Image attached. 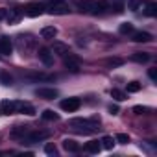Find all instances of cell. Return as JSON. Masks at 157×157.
Returning a JSON list of instances; mask_svg holds the SVG:
<instances>
[{
    "label": "cell",
    "instance_id": "6da1fadb",
    "mask_svg": "<svg viewBox=\"0 0 157 157\" xmlns=\"http://www.w3.org/2000/svg\"><path fill=\"white\" fill-rule=\"evenodd\" d=\"M100 120H89V118H70L68 120V128L76 133H82V135H91L98 129Z\"/></svg>",
    "mask_w": 157,
    "mask_h": 157
},
{
    "label": "cell",
    "instance_id": "7a4b0ae2",
    "mask_svg": "<svg viewBox=\"0 0 157 157\" xmlns=\"http://www.w3.org/2000/svg\"><path fill=\"white\" fill-rule=\"evenodd\" d=\"M24 13L28 15V17H41L43 13H44V6L41 4V2H28L26 4V8H24Z\"/></svg>",
    "mask_w": 157,
    "mask_h": 157
},
{
    "label": "cell",
    "instance_id": "3957f363",
    "mask_svg": "<svg viewBox=\"0 0 157 157\" xmlns=\"http://www.w3.org/2000/svg\"><path fill=\"white\" fill-rule=\"evenodd\" d=\"M65 57V67L68 68V70H72V72H78V70H80V57H78V56H74V54H65L63 56Z\"/></svg>",
    "mask_w": 157,
    "mask_h": 157
},
{
    "label": "cell",
    "instance_id": "277c9868",
    "mask_svg": "<svg viewBox=\"0 0 157 157\" xmlns=\"http://www.w3.org/2000/svg\"><path fill=\"white\" fill-rule=\"evenodd\" d=\"M80 105H82V100L80 98H67V100L61 102V109L63 111H68V113L78 111V109H80Z\"/></svg>",
    "mask_w": 157,
    "mask_h": 157
},
{
    "label": "cell",
    "instance_id": "5b68a950",
    "mask_svg": "<svg viewBox=\"0 0 157 157\" xmlns=\"http://www.w3.org/2000/svg\"><path fill=\"white\" fill-rule=\"evenodd\" d=\"M37 56H39V59H41L46 67H52V65H54V54H52V50H50V48L41 46V48L37 50Z\"/></svg>",
    "mask_w": 157,
    "mask_h": 157
},
{
    "label": "cell",
    "instance_id": "8992f818",
    "mask_svg": "<svg viewBox=\"0 0 157 157\" xmlns=\"http://www.w3.org/2000/svg\"><path fill=\"white\" fill-rule=\"evenodd\" d=\"M35 94L43 100H54V98H57L59 93H57V89H52V87H39V89H35Z\"/></svg>",
    "mask_w": 157,
    "mask_h": 157
},
{
    "label": "cell",
    "instance_id": "52a82bcc",
    "mask_svg": "<svg viewBox=\"0 0 157 157\" xmlns=\"http://www.w3.org/2000/svg\"><path fill=\"white\" fill-rule=\"evenodd\" d=\"M44 139H48V131H28V135L24 137V139H21L22 142L26 140V142H39V140H44Z\"/></svg>",
    "mask_w": 157,
    "mask_h": 157
},
{
    "label": "cell",
    "instance_id": "ba28073f",
    "mask_svg": "<svg viewBox=\"0 0 157 157\" xmlns=\"http://www.w3.org/2000/svg\"><path fill=\"white\" fill-rule=\"evenodd\" d=\"M96 0H76V8L83 13H93Z\"/></svg>",
    "mask_w": 157,
    "mask_h": 157
},
{
    "label": "cell",
    "instance_id": "9c48e42d",
    "mask_svg": "<svg viewBox=\"0 0 157 157\" xmlns=\"http://www.w3.org/2000/svg\"><path fill=\"white\" fill-rule=\"evenodd\" d=\"M13 52V43L10 37H0V56H10Z\"/></svg>",
    "mask_w": 157,
    "mask_h": 157
},
{
    "label": "cell",
    "instance_id": "30bf717a",
    "mask_svg": "<svg viewBox=\"0 0 157 157\" xmlns=\"http://www.w3.org/2000/svg\"><path fill=\"white\" fill-rule=\"evenodd\" d=\"M0 109H2L4 115H15L17 113V102L15 100H4L0 104Z\"/></svg>",
    "mask_w": 157,
    "mask_h": 157
},
{
    "label": "cell",
    "instance_id": "8fae6325",
    "mask_svg": "<svg viewBox=\"0 0 157 157\" xmlns=\"http://www.w3.org/2000/svg\"><path fill=\"white\" fill-rule=\"evenodd\" d=\"M52 52L57 54V56H65V54L70 52V48H68V44H65V43H61V41H54V44H52Z\"/></svg>",
    "mask_w": 157,
    "mask_h": 157
},
{
    "label": "cell",
    "instance_id": "7c38bea8",
    "mask_svg": "<svg viewBox=\"0 0 157 157\" xmlns=\"http://www.w3.org/2000/svg\"><path fill=\"white\" fill-rule=\"evenodd\" d=\"M22 17V11L21 10H8V15H6V21L8 24H17Z\"/></svg>",
    "mask_w": 157,
    "mask_h": 157
},
{
    "label": "cell",
    "instance_id": "4fadbf2b",
    "mask_svg": "<svg viewBox=\"0 0 157 157\" xmlns=\"http://www.w3.org/2000/svg\"><path fill=\"white\" fill-rule=\"evenodd\" d=\"M17 113H24V115H35V107L32 104H26V102H17Z\"/></svg>",
    "mask_w": 157,
    "mask_h": 157
},
{
    "label": "cell",
    "instance_id": "5bb4252c",
    "mask_svg": "<svg viewBox=\"0 0 157 157\" xmlns=\"http://www.w3.org/2000/svg\"><path fill=\"white\" fill-rule=\"evenodd\" d=\"M70 10L65 6V4H54V6H50L48 8V13L50 15H67Z\"/></svg>",
    "mask_w": 157,
    "mask_h": 157
},
{
    "label": "cell",
    "instance_id": "9a60e30c",
    "mask_svg": "<svg viewBox=\"0 0 157 157\" xmlns=\"http://www.w3.org/2000/svg\"><path fill=\"white\" fill-rule=\"evenodd\" d=\"M63 150L70 151V153H76V151H80V144L76 140H72V139H65L63 140Z\"/></svg>",
    "mask_w": 157,
    "mask_h": 157
},
{
    "label": "cell",
    "instance_id": "2e32d148",
    "mask_svg": "<svg viewBox=\"0 0 157 157\" xmlns=\"http://www.w3.org/2000/svg\"><path fill=\"white\" fill-rule=\"evenodd\" d=\"M131 39L135 43H148V41H151V35L148 32H133L131 33Z\"/></svg>",
    "mask_w": 157,
    "mask_h": 157
},
{
    "label": "cell",
    "instance_id": "e0dca14e",
    "mask_svg": "<svg viewBox=\"0 0 157 157\" xmlns=\"http://www.w3.org/2000/svg\"><path fill=\"white\" fill-rule=\"evenodd\" d=\"M56 35H57V28H56V26H44V28L41 30V37H43V39H48V41H50V39H54Z\"/></svg>",
    "mask_w": 157,
    "mask_h": 157
},
{
    "label": "cell",
    "instance_id": "ac0fdd59",
    "mask_svg": "<svg viewBox=\"0 0 157 157\" xmlns=\"http://www.w3.org/2000/svg\"><path fill=\"white\" fill-rule=\"evenodd\" d=\"M131 59H133L135 63H140V65H142V63H148V61L151 59V56H150L148 52H135V54L131 56Z\"/></svg>",
    "mask_w": 157,
    "mask_h": 157
},
{
    "label": "cell",
    "instance_id": "d6986e66",
    "mask_svg": "<svg viewBox=\"0 0 157 157\" xmlns=\"http://www.w3.org/2000/svg\"><path fill=\"white\" fill-rule=\"evenodd\" d=\"M28 131H30V126H15V128L11 129V137H21V139H24V137L28 135Z\"/></svg>",
    "mask_w": 157,
    "mask_h": 157
},
{
    "label": "cell",
    "instance_id": "ffe728a7",
    "mask_svg": "<svg viewBox=\"0 0 157 157\" xmlns=\"http://www.w3.org/2000/svg\"><path fill=\"white\" fill-rule=\"evenodd\" d=\"M30 78H32V80H41V82H52L56 76L44 74V72H33V74H30Z\"/></svg>",
    "mask_w": 157,
    "mask_h": 157
},
{
    "label": "cell",
    "instance_id": "44dd1931",
    "mask_svg": "<svg viewBox=\"0 0 157 157\" xmlns=\"http://www.w3.org/2000/svg\"><path fill=\"white\" fill-rule=\"evenodd\" d=\"M85 150H87L89 153H100L102 144H100L98 140H91V142H87V144H85Z\"/></svg>",
    "mask_w": 157,
    "mask_h": 157
},
{
    "label": "cell",
    "instance_id": "7402d4cb",
    "mask_svg": "<svg viewBox=\"0 0 157 157\" xmlns=\"http://www.w3.org/2000/svg\"><path fill=\"white\" fill-rule=\"evenodd\" d=\"M144 15L146 17H155L157 15V4L155 2H148L146 4V10H144Z\"/></svg>",
    "mask_w": 157,
    "mask_h": 157
},
{
    "label": "cell",
    "instance_id": "603a6c76",
    "mask_svg": "<svg viewBox=\"0 0 157 157\" xmlns=\"http://www.w3.org/2000/svg\"><path fill=\"white\" fill-rule=\"evenodd\" d=\"M118 32H120L122 35H129V33H133L135 30H133V24H131V22H122L120 28H118Z\"/></svg>",
    "mask_w": 157,
    "mask_h": 157
},
{
    "label": "cell",
    "instance_id": "cb8c5ba5",
    "mask_svg": "<svg viewBox=\"0 0 157 157\" xmlns=\"http://www.w3.org/2000/svg\"><path fill=\"white\" fill-rule=\"evenodd\" d=\"M111 96L117 100V102H124L128 96H126V93L124 91H120V89H111Z\"/></svg>",
    "mask_w": 157,
    "mask_h": 157
},
{
    "label": "cell",
    "instance_id": "d4e9b609",
    "mask_svg": "<svg viewBox=\"0 0 157 157\" xmlns=\"http://www.w3.org/2000/svg\"><path fill=\"white\" fill-rule=\"evenodd\" d=\"M100 144H102V148H105V150H113V146H115V139L113 137H104L102 140H100Z\"/></svg>",
    "mask_w": 157,
    "mask_h": 157
},
{
    "label": "cell",
    "instance_id": "484cf974",
    "mask_svg": "<svg viewBox=\"0 0 157 157\" xmlns=\"http://www.w3.org/2000/svg\"><path fill=\"white\" fill-rule=\"evenodd\" d=\"M44 120H59V115L57 113H54L52 109H46V111H43V115H41Z\"/></svg>",
    "mask_w": 157,
    "mask_h": 157
},
{
    "label": "cell",
    "instance_id": "4316f807",
    "mask_svg": "<svg viewBox=\"0 0 157 157\" xmlns=\"http://www.w3.org/2000/svg\"><path fill=\"white\" fill-rule=\"evenodd\" d=\"M128 8H129L131 11H139V10L142 8V0H129V2H128Z\"/></svg>",
    "mask_w": 157,
    "mask_h": 157
},
{
    "label": "cell",
    "instance_id": "83f0119b",
    "mask_svg": "<svg viewBox=\"0 0 157 157\" xmlns=\"http://www.w3.org/2000/svg\"><path fill=\"white\" fill-rule=\"evenodd\" d=\"M0 82H2L4 85H11V83H13V78H11L8 72H0Z\"/></svg>",
    "mask_w": 157,
    "mask_h": 157
},
{
    "label": "cell",
    "instance_id": "f1b7e54d",
    "mask_svg": "<svg viewBox=\"0 0 157 157\" xmlns=\"http://www.w3.org/2000/svg\"><path fill=\"white\" fill-rule=\"evenodd\" d=\"M44 153H46V155L56 157V155H57V148H56L54 144H46V146H44Z\"/></svg>",
    "mask_w": 157,
    "mask_h": 157
},
{
    "label": "cell",
    "instance_id": "f546056e",
    "mask_svg": "<svg viewBox=\"0 0 157 157\" xmlns=\"http://www.w3.org/2000/svg\"><path fill=\"white\" fill-rule=\"evenodd\" d=\"M105 63H107V67H120L124 61H122V59H118V57H109Z\"/></svg>",
    "mask_w": 157,
    "mask_h": 157
},
{
    "label": "cell",
    "instance_id": "4dcf8cb0",
    "mask_svg": "<svg viewBox=\"0 0 157 157\" xmlns=\"http://www.w3.org/2000/svg\"><path fill=\"white\" fill-rule=\"evenodd\" d=\"M139 91H140V83H139V82L128 83V93H139Z\"/></svg>",
    "mask_w": 157,
    "mask_h": 157
},
{
    "label": "cell",
    "instance_id": "1f68e13d",
    "mask_svg": "<svg viewBox=\"0 0 157 157\" xmlns=\"http://www.w3.org/2000/svg\"><path fill=\"white\" fill-rule=\"evenodd\" d=\"M115 140L120 142V144H128V142H129V135H126V133H118V135L115 137Z\"/></svg>",
    "mask_w": 157,
    "mask_h": 157
},
{
    "label": "cell",
    "instance_id": "d6a6232c",
    "mask_svg": "<svg viewBox=\"0 0 157 157\" xmlns=\"http://www.w3.org/2000/svg\"><path fill=\"white\" fill-rule=\"evenodd\" d=\"M150 109L148 107H144V105H135L133 107V113H137V115H144V113H148Z\"/></svg>",
    "mask_w": 157,
    "mask_h": 157
},
{
    "label": "cell",
    "instance_id": "836d02e7",
    "mask_svg": "<svg viewBox=\"0 0 157 157\" xmlns=\"http://www.w3.org/2000/svg\"><path fill=\"white\" fill-rule=\"evenodd\" d=\"M148 76H150L151 82H157V70H155V68H150V70H148Z\"/></svg>",
    "mask_w": 157,
    "mask_h": 157
},
{
    "label": "cell",
    "instance_id": "e575fe53",
    "mask_svg": "<svg viewBox=\"0 0 157 157\" xmlns=\"http://www.w3.org/2000/svg\"><path fill=\"white\" fill-rule=\"evenodd\" d=\"M109 113L111 115H118V105H109Z\"/></svg>",
    "mask_w": 157,
    "mask_h": 157
},
{
    "label": "cell",
    "instance_id": "d590c367",
    "mask_svg": "<svg viewBox=\"0 0 157 157\" xmlns=\"http://www.w3.org/2000/svg\"><path fill=\"white\" fill-rule=\"evenodd\" d=\"M65 0H46V4L48 6H54V4H63Z\"/></svg>",
    "mask_w": 157,
    "mask_h": 157
},
{
    "label": "cell",
    "instance_id": "8d00e7d4",
    "mask_svg": "<svg viewBox=\"0 0 157 157\" xmlns=\"http://www.w3.org/2000/svg\"><path fill=\"white\" fill-rule=\"evenodd\" d=\"M6 15H8V10L0 8V21H2V19H6Z\"/></svg>",
    "mask_w": 157,
    "mask_h": 157
}]
</instances>
